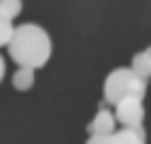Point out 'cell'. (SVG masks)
<instances>
[{
	"label": "cell",
	"instance_id": "11",
	"mask_svg": "<svg viewBox=\"0 0 151 144\" xmlns=\"http://www.w3.org/2000/svg\"><path fill=\"white\" fill-rule=\"evenodd\" d=\"M2 76H4V59L0 55V81H2Z\"/></svg>",
	"mask_w": 151,
	"mask_h": 144
},
{
	"label": "cell",
	"instance_id": "3",
	"mask_svg": "<svg viewBox=\"0 0 151 144\" xmlns=\"http://www.w3.org/2000/svg\"><path fill=\"white\" fill-rule=\"evenodd\" d=\"M115 119L124 127H140L145 119V108L140 98H126L115 104Z\"/></svg>",
	"mask_w": 151,
	"mask_h": 144
},
{
	"label": "cell",
	"instance_id": "10",
	"mask_svg": "<svg viewBox=\"0 0 151 144\" xmlns=\"http://www.w3.org/2000/svg\"><path fill=\"white\" fill-rule=\"evenodd\" d=\"M85 144H111V136H89Z\"/></svg>",
	"mask_w": 151,
	"mask_h": 144
},
{
	"label": "cell",
	"instance_id": "4",
	"mask_svg": "<svg viewBox=\"0 0 151 144\" xmlns=\"http://www.w3.org/2000/svg\"><path fill=\"white\" fill-rule=\"evenodd\" d=\"M115 117L111 115L109 110H104V108H100L98 112H96V117H94V121L89 123V133L92 136H111V133L115 131Z\"/></svg>",
	"mask_w": 151,
	"mask_h": 144
},
{
	"label": "cell",
	"instance_id": "9",
	"mask_svg": "<svg viewBox=\"0 0 151 144\" xmlns=\"http://www.w3.org/2000/svg\"><path fill=\"white\" fill-rule=\"evenodd\" d=\"M22 11V0H0V13L6 15L9 19H13Z\"/></svg>",
	"mask_w": 151,
	"mask_h": 144
},
{
	"label": "cell",
	"instance_id": "6",
	"mask_svg": "<svg viewBox=\"0 0 151 144\" xmlns=\"http://www.w3.org/2000/svg\"><path fill=\"white\" fill-rule=\"evenodd\" d=\"M132 68L140 78H151V47H147L145 51H138L132 57Z\"/></svg>",
	"mask_w": 151,
	"mask_h": 144
},
{
	"label": "cell",
	"instance_id": "8",
	"mask_svg": "<svg viewBox=\"0 0 151 144\" xmlns=\"http://www.w3.org/2000/svg\"><path fill=\"white\" fill-rule=\"evenodd\" d=\"M13 19H9L6 15H2L0 13V47L2 45H9V40H11V36H13Z\"/></svg>",
	"mask_w": 151,
	"mask_h": 144
},
{
	"label": "cell",
	"instance_id": "2",
	"mask_svg": "<svg viewBox=\"0 0 151 144\" xmlns=\"http://www.w3.org/2000/svg\"><path fill=\"white\" fill-rule=\"evenodd\" d=\"M147 81L140 78L132 68H115L104 78V100L109 104H119L126 98H145Z\"/></svg>",
	"mask_w": 151,
	"mask_h": 144
},
{
	"label": "cell",
	"instance_id": "1",
	"mask_svg": "<svg viewBox=\"0 0 151 144\" xmlns=\"http://www.w3.org/2000/svg\"><path fill=\"white\" fill-rule=\"evenodd\" d=\"M9 55L19 66L41 68L47 64L51 55V38L47 30L38 24H22L15 26L13 36L9 40Z\"/></svg>",
	"mask_w": 151,
	"mask_h": 144
},
{
	"label": "cell",
	"instance_id": "5",
	"mask_svg": "<svg viewBox=\"0 0 151 144\" xmlns=\"http://www.w3.org/2000/svg\"><path fill=\"white\" fill-rule=\"evenodd\" d=\"M111 144H145L143 127H124L111 133Z\"/></svg>",
	"mask_w": 151,
	"mask_h": 144
},
{
	"label": "cell",
	"instance_id": "7",
	"mask_svg": "<svg viewBox=\"0 0 151 144\" xmlns=\"http://www.w3.org/2000/svg\"><path fill=\"white\" fill-rule=\"evenodd\" d=\"M13 85L15 89L19 91H26L34 85V68H28V66H19L15 72H13Z\"/></svg>",
	"mask_w": 151,
	"mask_h": 144
}]
</instances>
